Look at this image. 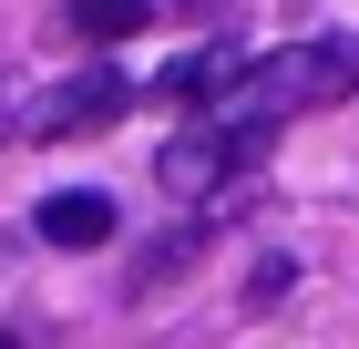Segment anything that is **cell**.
<instances>
[{
  "instance_id": "2",
  "label": "cell",
  "mask_w": 359,
  "mask_h": 349,
  "mask_svg": "<svg viewBox=\"0 0 359 349\" xmlns=\"http://www.w3.org/2000/svg\"><path fill=\"white\" fill-rule=\"evenodd\" d=\"M257 144H267V134H236L226 113H195V124H175V134H165L154 185H165L175 206H205V195H226V185L257 164Z\"/></svg>"
},
{
  "instance_id": "1",
  "label": "cell",
  "mask_w": 359,
  "mask_h": 349,
  "mask_svg": "<svg viewBox=\"0 0 359 349\" xmlns=\"http://www.w3.org/2000/svg\"><path fill=\"white\" fill-rule=\"evenodd\" d=\"M349 93H359V41H287V52L236 62V82H226L216 103H195V113H226L236 134H277L287 113L349 103Z\"/></svg>"
},
{
  "instance_id": "5",
  "label": "cell",
  "mask_w": 359,
  "mask_h": 349,
  "mask_svg": "<svg viewBox=\"0 0 359 349\" xmlns=\"http://www.w3.org/2000/svg\"><path fill=\"white\" fill-rule=\"evenodd\" d=\"M185 268H195V226H175V237H154L134 268H123V298H154L165 277H185Z\"/></svg>"
},
{
  "instance_id": "6",
  "label": "cell",
  "mask_w": 359,
  "mask_h": 349,
  "mask_svg": "<svg viewBox=\"0 0 359 349\" xmlns=\"http://www.w3.org/2000/svg\"><path fill=\"white\" fill-rule=\"evenodd\" d=\"M72 21H83L93 41H134V31L154 21V0H72Z\"/></svg>"
},
{
  "instance_id": "3",
  "label": "cell",
  "mask_w": 359,
  "mask_h": 349,
  "mask_svg": "<svg viewBox=\"0 0 359 349\" xmlns=\"http://www.w3.org/2000/svg\"><path fill=\"white\" fill-rule=\"evenodd\" d=\"M113 113H123V82L83 72V82H62L52 103H31V134H41V144H72V134H103Z\"/></svg>"
},
{
  "instance_id": "8",
  "label": "cell",
  "mask_w": 359,
  "mask_h": 349,
  "mask_svg": "<svg viewBox=\"0 0 359 349\" xmlns=\"http://www.w3.org/2000/svg\"><path fill=\"white\" fill-rule=\"evenodd\" d=\"M0 349H21V339H11V329H0Z\"/></svg>"
},
{
  "instance_id": "4",
  "label": "cell",
  "mask_w": 359,
  "mask_h": 349,
  "mask_svg": "<svg viewBox=\"0 0 359 349\" xmlns=\"http://www.w3.org/2000/svg\"><path fill=\"white\" fill-rule=\"evenodd\" d=\"M31 237L41 246H113V195L103 185H62L31 206Z\"/></svg>"
},
{
  "instance_id": "7",
  "label": "cell",
  "mask_w": 359,
  "mask_h": 349,
  "mask_svg": "<svg viewBox=\"0 0 359 349\" xmlns=\"http://www.w3.org/2000/svg\"><path fill=\"white\" fill-rule=\"evenodd\" d=\"M0 124H11V82H0Z\"/></svg>"
}]
</instances>
